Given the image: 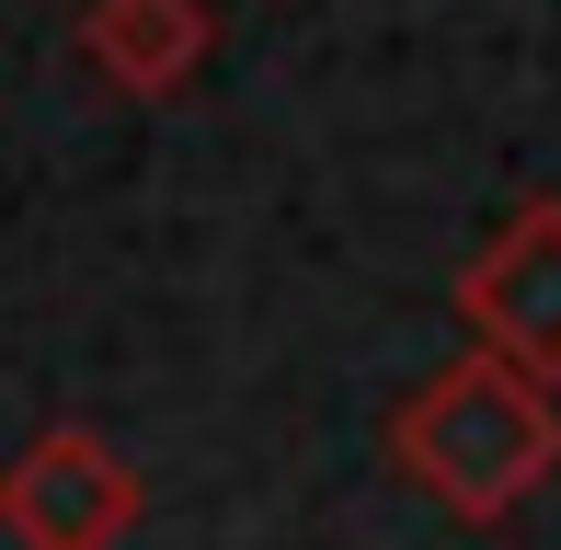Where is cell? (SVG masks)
Masks as SVG:
<instances>
[{
    "mask_svg": "<svg viewBox=\"0 0 561 550\" xmlns=\"http://www.w3.org/2000/svg\"><path fill=\"white\" fill-rule=\"evenodd\" d=\"M390 470L424 505H447L458 528H504L561 470V390L504 367L493 344H470L390 402Z\"/></svg>",
    "mask_w": 561,
    "mask_h": 550,
    "instance_id": "6da1fadb",
    "label": "cell"
},
{
    "mask_svg": "<svg viewBox=\"0 0 561 550\" xmlns=\"http://www.w3.org/2000/svg\"><path fill=\"white\" fill-rule=\"evenodd\" d=\"M138 516H149L138 459L92 424H35L23 459L0 470V539L12 550H126Z\"/></svg>",
    "mask_w": 561,
    "mask_h": 550,
    "instance_id": "7a4b0ae2",
    "label": "cell"
},
{
    "mask_svg": "<svg viewBox=\"0 0 561 550\" xmlns=\"http://www.w3.org/2000/svg\"><path fill=\"white\" fill-rule=\"evenodd\" d=\"M458 310H470V333L493 344L504 367H527V379L561 390V195L504 207V230L458 264Z\"/></svg>",
    "mask_w": 561,
    "mask_h": 550,
    "instance_id": "3957f363",
    "label": "cell"
},
{
    "mask_svg": "<svg viewBox=\"0 0 561 550\" xmlns=\"http://www.w3.org/2000/svg\"><path fill=\"white\" fill-rule=\"evenodd\" d=\"M207 46H218V12H207V0H92V12H81L92 81H115L126 104L184 92L195 69H207Z\"/></svg>",
    "mask_w": 561,
    "mask_h": 550,
    "instance_id": "277c9868",
    "label": "cell"
}]
</instances>
